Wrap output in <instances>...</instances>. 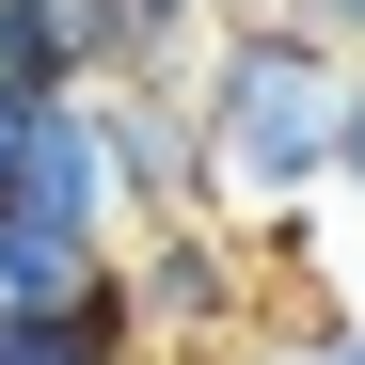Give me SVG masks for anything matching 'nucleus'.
<instances>
[{"instance_id": "6", "label": "nucleus", "mask_w": 365, "mask_h": 365, "mask_svg": "<svg viewBox=\"0 0 365 365\" xmlns=\"http://www.w3.org/2000/svg\"><path fill=\"white\" fill-rule=\"evenodd\" d=\"M238 365H365V318H349V302H302V318H255V334H238Z\"/></svg>"}, {"instance_id": "2", "label": "nucleus", "mask_w": 365, "mask_h": 365, "mask_svg": "<svg viewBox=\"0 0 365 365\" xmlns=\"http://www.w3.org/2000/svg\"><path fill=\"white\" fill-rule=\"evenodd\" d=\"M128 302H143V334L175 349H238L270 318V270H255V238H238V207H175L128 238Z\"/></svg>"}, {"instance_id": "8", "label": "nucleus", "mask_w": 365, "mask_h": 365, "mask_svg": "<svg viewBox=\"0 0 365 365\" xmlns=\"http://www.w3.org/2000/svg\"><path fill=\"white\" fill-rule=\"evenodd\" d=\"M255 16H318V32H334V0H255Z\"/></svg>"}, {"instance_id": "3", "label": "nucleus", "mask_w": 365, "mask_h": 365, "mask_svg": "<svg viewBox=\"0 0 365 365\" xmlns=\"http://www.w3.org/2000/svg\"><path fill=\"white\" fill-rule=\"evenodd\" d=\"M0 207H48L80 238H143V175H128V128H111V96H32L16 159H0Z\"/></svg>"}, {"instance_id": "10", "label": "nucleus", "mask_w": 365, "mask_h": 365, "mask_svg": "<svg viewBox=\"0 0 365 365\" xmlns=\"http://www.w3.org/2000/svg\"><path fill=\"white\" fill-rule=\"evenodd\" d=\"M191 16H222V0H191Z\"/></svg>"}, {"instance_id": "4", "label": "nucleus", "mask_w": 365, "mask_h": 365, "mask_svg": "<svg viewBox=\"0 0 365 365\" xmlns=\"http://www.w3.org/2000/svg\"><path fill=\"white\" fill-rule=\"evenodd\" d=\"M128 286V238H80L48 207H0V318H64V302H111Z\"/></svg>"}, {"instance_id": "1", "label": "nucleus", "mask_w": 365, "mask_h": 365, "mask_svg": "<svg viewBox=\"0 0 365 365\" xmlns=\"http://www.w3.org/2000/svg\"><path fill=\"white\" fill-rule=\"evenodd\" d=\"M191 96H207V159H222V207H238V222H286V207H318V191H334L349 32L222 0V48L191 64Z\"/></svg>"}, {"instance_id": "7", "label": "nucleus", "mask_w": 365, "mask_h": 365, "mask_svg": "<svg viewBox=\"0 0 365 365\" xmlns=\"http://www.w3.org/2000/svg\"><path fill=\"white\" fill-rule=\"evenodd\" d=\"M334 191H349V222H365V48H349V128H334Z\"/></svg>"}, {"instance_id": "9", "label": "nucleus", "mask_w": 365, "mask_h": 365, "mask_svg": "<svg viewBox=\"0 0 365 365\" xmlns=\"http://www.w3.org/2000/svg\"><path fill=\"white\" fill-rule=\"evenodd\" d=\"M334 32H349V48H365V0H334Z\"/></svg>"}, {"instance_id": "5", "label": "nucleus", "mask_w": 365, "mask_h": 365, "mask_svg": "<svg viewBox=\"0 0 365 365\" xmlns=\"http://www.w3.org/2000/svg\"><path fill=\"white\" fill-rule=\"evenodd\" d=\"M96 80V0H0V96H80Z\"/></svg>"}]
</instances>
